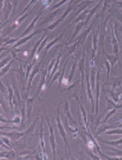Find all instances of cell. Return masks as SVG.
I'll return each instance as SVG.
<instances>
[{
	"label": "cell",
	"mask_w": 122,
	"mask_h": 160,
	"mask_svg": "<svg viewBox=\"0 0 122 160\" xmlns=\"http://www.w3.org/2000/svg\"><path fill=\"white\" fill-rule=\"evenodd\" d=\"M100 5H101V2H99L98 3V4H97L96 6H95V7L94 8L92 9L91 11L89 12V16H88L87 18H86V22H85V24H86V23H87V22L90 20V18H91L92 17L94 16V14L95 13V12H96L97 10H98V8H99V6H100Z\"/></svg>",
	"instance_id": "8"
},
{
	"label": "cell",
	"mask_w": 122,
	"mask_h": 160,
	"mask_svg": "<svg viewBox=\"0 0 122 160\" xmlns=\"http://www.w3.org/2000/svg\"><path fill=\"white\" fill-rule=\"evenodd\" d=\"M65 112H66V115L68 116V118H69V119H70V120L72 122V123H73V124H76V122L73 120L71 115V113H70V109H69V103H68L67 101H66Z\"/></svg>",
	"instance_id": "13"
},
{
	"label": "cell",
	"mask_w": 122,
	"mask_h": 160,
	"mask_svg": "<svg viewBox=\"0 0 122 160\" xmlns=\"http://www.w3.org/2000/svg\"><path fill=\"white\" fill-rule=\"evenodd\" d=\"M76 63L73 64V66H72L71 70V74H70V77H69V81H68V84L70 83L71 81L72 78L74 77L75 74V70H76Z\"/></svg>",
	"instance_id": "16"
},
{
	"label": "cell",
	"mask_w": 122,
	"mask_h": 160,
	"mask_svg": "<svg viewBox=\"0 0 122 160\" xmlns=\"http://www.w3.org/2000/svg\"><path fill=\"white\" fill-rule=\"evenodd\" d=\"M2 2H3V0H0V9H1V8H2Z\"/></svg>",
	"instance_id": "24"
},
{
	"label": "cell",
	"mask_w": 122,
	"mask_h": 160,
	"mask_svg": "<svg viewBox=\"0 0 122 160\" xmlns=\"http://www.w3.org/2000/svg\"><path fill=\"white\" fill-rule=\"evenodd\" d=\"M2 129H15V127H2L0 126V130Z\"/></svg>",
	"instance_id": "22"
},
{
	"label": "cell",
	"mask_w": 122,
	"mask_h": 160,
	"mask_svg": "<svg viewBox=\"0 0 122 160\" xmlns=\"http://www.w3.org/2000/svg\"><path fill=\"white\" fill-rule=\"evenodd\" d=\"M97 82H96V115H98V103H99V71H98L97 72V77H96Z\"/></svg>",
	"instance_id": "4"
},
{
	"label": "cell",
	"mask_w": 122,
	"mask_h": 160,
	"mask_svg": "<svg viewBox=\"0 0 122 160\" xmlns=\"http://www.w3.org/2000/svg\"><path fill=\"white\" fill-rule=\"evenodd\" d=\"M0 145H1V146L5 147V148H7V149H9V147L6 146V145H5L4 143L2 142V140H0Z\"/></svg>",
	"instance_id": "23"
},
{
	"label": "cell",
	"mask_w": 122,
	"mask_h": 160,
	"mask_svg": "<svg viewBox=\"0 0 122 160\" xmlns=\"http://www.w3.org/2000/svg\"><path fill=\"white\" fill-rule=\"evenodd\" d=\"M95 69L92 68L91 70V81H92V86L94 87V85H95Z\"/></svg>",
	"instance_id": "18"
},
{
	"label": "cell",
	"mask_w": 122,
	"mask_h": 160,
	"mask_svg": "<svg viewBox=\"0 0 122 160\" xmlns=\"http://www.w3.org/2000/svg\"><path fill=\"white\" fill-rule=\"evenodd\" d=\"M39 16H40V14H39V15H38L37 17H36V18H35V19H34V20H33L32 23H31V24L30 25V26H29V27H28V28L26 29V31H25L24 33H23V35H26V34H28L29 32H30V31H31V30H32V29L34 28V26H35V22H37V20H38V19H39ZM23 35H22V36H23Z\"/></svg>",
	"instance_id": "11"
},
{
	"label": "cell",
	"mask_w": 122,
	"mask_h": 160,
	"mask_svg": "<svg viewBox=\"0 0 122 160\" xmlns=\"http://www.w3.org/2000/svg\"><path fill=\"white\" fill-rule=\"evenodd\" d=\"M106 149H109L111 151H112L113 153H116L118 155L120 156V157H122V150L120 149H114V148H111V147H106Z\"/></svg>",
	"instance_id": "15"
},
{
	"label": "cell",
	"mask_w": 122,
	"mask_h": 160,
	"mask_svg": "<svg viewBox=\"0 0 122 160\" xmlns=\"http://www.w3.org/2000/svg\"><path fill=\"white\" fill-rule=\"evenodd\" d=\"M100 140L102 141V142L105 143V144H107V145H112V146H119L120 144H122V139H120V140H116V141H107V140H101V139H100Z\"/></svg>",
	"instance_id": "10"
},
{
	"label": "cell",
	"mask_w": 122,
	"mask_h": 160,
	"mask_svg": "<svg viewBox=\"0 0 122 160\" xmlns=\"http://www.w3.org/2000/svg\"><path fill=\"white\" fill-rule=\"evenodd\" d=\"M8 60H9V58H6V59H4L2 62H0V68H1L2 66H3V65H4L6 62H7V61H8Z\"/></svg>",
	"instance_id": "21"
},
{
	"label": "cell",
	"mask_w": 122,
	"mask_h": 160,
	"mask_svg": "<svg viewBox=\"0 0 122 160\" xmlns=\"http://www.w3.org/2000/svg\"><path fill=\"white\" fill-rule=\"evenodd\" d=\"M85 50H84V54H83V58H82V59L81 60L80 62V70L81 72V86H83V79H84V71H85Z\"/></svg>",
	"instance_id": "7"
},
{
	"label": "cell",
	"mask_w": 122,
	"mask_h": 160,
	"mask_svg": "<svg viewBox=\"0 0 122 160\" xmlns=\"http://www.w3.org/2000/svg\"><path fill=\"white\" fill-rule=\"evenodd\" d=\"M60 11H61L60 9H57V10H56V11L53 12H52V13L48 14V16H47V17L44 18V22H42L41 23H40V25H44V24H45V23H48V22H52V21L55 18V17L57 15V13H59V12H60Z\"/></svg>",
	"instance_id": "5"
},
{
	"label": "cell",
	"mask_w": 122,
	"mask_h": 160,
	"mask_svg": "<svg viewBox=\"0 0 122 160\" xmlns=\"http://www.w3.org/2000/svg\"><path fill=\"white\" fill-rule=\"evenodd\" d=\"M118 127H120V128H122V122L120 123H119V124H118V126H117Z\"/></svg>",
	"instance_id": "25"
},
{
	"label": "cell",
	"mask_w": 122,
	"mask_h": 160,
	"mask_svg": "<svg viewBox=\"0 0 122 160\" xmlns=\"http://www.w3.org/2000/svg\"><path fill=\"white\" fill-rule=\"evenodd\" d=\"M57 127H58L59 132H60V135H61V137L63 138L64 142H65V145H66V148H68V149L70 150V147H69V145H68L67 138H66V133L65 132V130H64L63 127H62V125H61V121H60V113H59V108L57 109Z\"/></svg>",
	"instance_id": "1"
},
{
	"label": "cell",
	"mask_w": 122,
	"mask_h": 160,
	"mask_svg": "<svg viewBox=\"0 0 122 160\" xmlns=\"http://www.w3.org/2000/svg\"><path fill=\"white\" fill-rule=\"evenodd\" d=\"M106 56H107V58H108V60H109L110 62H111V68H112V67L114 66V64L116 63V62L118 60V56H114V55H109L107 54V53H106Z\"/></svg>",
	"instance_id": "12"
},
{
	"label": "cell",
	"mask_w": 122,
	"mask_h": 160,
	"mask_svg": "<svg viewBox=\"0 0 122 160\" xmlns=\"http://www.w3.org/2000/svg\"><path fill=\"white\" fill-rule=\"evenodd\" d=\"M88 12V11H85V12H84L83 13L81 14V15H80L78 17V18H76V20L75 21V22H80V21H83L84 19H85V17H86V13H87Z\"/></svg>",
	"instance_id": "19"
},
{
	"label": "cell",
	"mask_w": 122,
	"mask_h": 160,
	"mask_svg": "<svg viewBox=\"0 0 122 160\" xmlns=\"http://www.w3.org/2000/svg\"><path fill=\"white\" fill-rule=\"evenodd\" d=\"M103 134L106 135H122V129H117V128H112V130L107 131L106 132H103Z\"/></svg>",
	"instance_id": "9"
},
{
	"label": "cell",
	"mask_w": 122,
	"mask_h": 160,
	"mask_svg": "<svg viewBox=\"0 0 122 160\" xmlns=\"http://www.w3.org/2000/svg\"><path fill=\"white\" fill-rule=\"evenodd\" d=\"M116 112V108H112V109L111 110V111H110L109 112H108V114H107V116H106V118H105V119H104V121H103V123H104V122H107V120H108V119H109V118L111 116H112V115H113L114 113H115V112Z\"/></svg>",
	"instance_id": "17"
},
{
	"label": "cell",
	"mask_w": 122,
	"mask_h": 160,
	"mask_svg": "<svg viewBox=\"0 0 122 160\" xmlns=\"http://www.w3.org/2000/svg\"><path fill=\"white\" fill-rule=\"evenodd\" d=\"M83 26H84V22H80V23L77 25L76 27V31H75V32H74V35H72V37H71V40H73V38H74L75 36H76V35L77 34L80 32V31H81V28L83 27Z\"/></svg>",
	"instance_id": "14"
},
{
	"label": "cell",
	"mask_w": 122,
	"mask_h": 160,
	"mask_svg": "<svg viewBox=\"0 0 122 160\" xmlns=\"http://www.w3.org/2000/svg\"><path fill=\"white\" fill-rule=\"evenodd\" d=\"M118 118H120V119H122V113L120 114V115L118 116ZM116 119H114V120H116Z\"/></svg>",
	"instance_id": "26"
},
{
	"label": "cell",
	"mask_w": 122,
	"mask_h": 160,
	"mask_svg": "<svg viewBox=\"0 0 122 160\" xmlns=\"http://www.w3.org/2000/svg\"><path fill=\"white\" fill-rule=\"evenodd\" d=\"M2 135H5V136H9L11 139L13 140H18L21 137L23 136L24 133H19V132H9V133H7V132H2Z\"/></svg>",
	"instance_id": "6"
},
{
	"label": "cell",
	"mask_w": 122,
	"mask_h": 160,
	"mask_svg": "<svg viewBox=\"0 0 122 160\" xmlns=\"http://www.w3.org/2000/svg\"><path fill=\"white\" fill-rule=\"evenodd\" d=\"M68 0H61V2H59L58 3H57V4L56 5H54V6H53V7L52 8V9H56V8H60L61 7V6H62V5L64 4V3H66V2H67Z\"/></svg>",
	"instance_id": "20"
},
{
	"label": "cell",
	"mask_w": 122,
	"mask_h": 160,
	"mask_svg": "<svg viewBox=\"0 0 122 160\" xmlns=\"http://www.w3.org/2000/svg\"><path fill=\"white\" fill-rule=\"evenodd\" d=\"M48 124L49 126V130H50V143L52 145V153H53V158H56V153H55V148H56V142H55V136L54 133H53V128L52 126L50 125V123L48 122Z\"/></svg>",
	"instance_id": "3"
},
{
	"label": "cell",
	"mask_w": 122,
	"mask_h": 160,
	"mask_svg": "<svg viewBox=\"0 0 122 160\" xmlns=\"http://www.w3.org/2000/svg\"><path fill=\"white\" fill-rule=\"evenodd\" d=\"M117 3H118V4H119V6H120V7L122 8V2H118Z\"/></svg>",
	"instance_id": "27"
},
{
	"label": "cell",
	"mask_w": 122,
	"mask_h": 160,
	"mask_svg": "<svg viewBox=\"0 0 122 160\" xmlns=\"http://www.w3.org/2000/svg\"><path fill=\"white\" fill-rule=\"evenodd\" d=\"M87 94H88V98L90 99V102H91V105H92V112H94V98H93V94H92V90H91V86H90V79H89V76L87 74Z\"/></svg>",
	"instance_id": "2"
}]
</instances>
